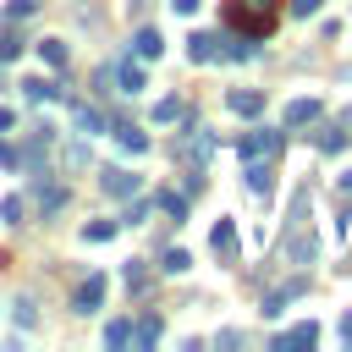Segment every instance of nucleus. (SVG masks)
Wrapping results in <instances>:
<instances>
[{"instance_id": "obj_1", "label": "nucleus", "mask_w": 352, "mask_h": 352, "mask_svg": "<svg viewBox=\"0 0 352 352\" xmlns=\"http://www.w3.org/2000/svg\"><path fill=\"white\" fill-rule=\"evenodd\" d=\"M308 204H314V187H297V198H292V220H286V242H280V264H292V270H308L314 253H319Z\"/></svg>"}, {"instance_id": "obj_2", "label": "nucleus", "mask_w": 352, "mask_h": 352, "mask_svg": "<svg viewBox=\"0 0 352 352\" xmlns=\"http://www.w3.org/2000/svg\"><path fill=\"white\" fill-rule=\"evenodd\" d=\"M226 22H231L242 38H270L275 22H280V0H231V6H226Z\"/></svg>"}, {"instance_id": "obj_3", "label": "nucleus", "mask_w": 352, "mask_h": 352, "mask_svg": "<svg viewBox=\"0 0 352 352\" xmlns=\"http://www.w3.org/2000/svg\"><path fill=\"white\" fill-rule=\"evenodd\" d=\"M280 148H286V126H280V132L253 126V132H242V143H236V154H242V160H275Z\"/></svg>"}, {"instance_id": "obj_4", "label": "nucleus", "mask_w": 352, "mask_h": 352, "mask_svg": "<svg viewBox=\"0 0 352 352\" xmlns=\"http://www.w3.org/2000/svg\"><path fill=\"white\" fill-rule=\"evenodd\" d=\"M99 187H104V198H138V192H143V176L126 170V165H110V170L99 176Z\"/></svg>"}, {"instance_id": "obj_5", "label": "nucleus", "mask_w": 352, "mask_h": 352, "mask_svg": "<svg viewBox=\"0 0 352 352\" xmlns=\"http://www.w3.org/2000/svg\"><path fill=\"white\" fill-rule=\"evenodd\" d=\"M209 154H214V138H209V126H204V121H192V126H187V138H182V160H198V165H204Z\"/></svg>"}, {"instance_id": "obj_6", "label": "nucleus", "mask_w": 352, "mask_h": 352, "mask_svg": "<svg viewBox=\"0 0 352 352\" xmlns=\"http://www.w3.org/2000/svg\"><path fill=\"white\" fill-rule=\"evenodd\" d=\"M220 44H226L220 33H192L187 38V60L192 66H209V60H220Z\"/></svg>"}, {"instance_id": "obj_7", "label": "nucleus", "mask_w": 352, "mask_h": 352, "mask_svg": "<svg viewBox=\"0 0 352 352\" xmlns=\"http://www.w3.org/2000/svg\"><path fill=\"white\" fill-rule=\"evenodd\" d=\"M242 176H248V192L264 198L270 182H275V160H242Z\"/></svg>"}, {"instance_id": "obj_8", "label": "nucleus", "mask_w": 352, "mask_h": 352, "mask_svg": "<svg viewBox=\"0 0 352 352\" xmlns=\"http://www.w3.org/2000/svg\"><path fill=\"white\" fill-rule=\"evenodd\" d=\"M302 292H308V275H292L286 286H275V292L264 297V314H286V302H297Z\"/></svg>"}, {"instance_id": "obj_9", "label": "nucleus", "mask_w": 352, "mask_h": 352, "mask_svg": "<svg viewBox=\"0 0 352 352\" xmlns=\"http://www.w3.org/2000/svg\"><path fill=\"white\" fill-rule=\"evenodd\" d=\"M314 341H319V324L308 319V324H292V330H280L270 346H275V352H297V346H314Z\"/></svg>"}, {"instance_id": "obj_10", "label": "nucleus", "mask_w": 352, "mask_h": 352, "mask_svg": "<svg viewBox=\"0 0 352 352\" xmlns=\"http://www.w3.org/2000/svg\"><path fill=\"white\" fill-rule=\"evenodd\" d=\"M226 104H231V116L253 121V116L264 110V94H258V88H231V94H226Z\"/></svg>"}, {"instance_id": "obj_11", "label": "nucleus", "mask_w": 352, "mask_h": 352, "mask_svg": "<svg viewBox=\"0 0 352 352\" xmlns=\"http://www.w3.org/2000/svg\"><path fill=\"white\" fill-rule=\"evenodd\" d=\"M319 110H324L319 99H292V104H286V116H280V126H286V132H297V126L319 121Z\"/></svg>"}, {"instance_id": "obj_12", "label": "nucleus", "mask_w": 352, "mask_h": 352, "mask_svg": "<svg viewBox=\"0 0 352 352\" xmlns=\"http://www.w3.org/2000/svg\"><path fill=\"white\" fill-rule=\"evenodd\" d=\"M33 182H38V209H44V214H55V209L66 204V182L44 176V170H33Z\"/></svg>"}, {"instance_id": "obj_13", "label": "nucleus", "mask_w": 352, "mask_h": 352, "mask_svg": "<svg viewBox=\"0 0 352 352\" xmlns=\"http://www.w3.org/2000/svg\"><path fill=\"white\" fill-rule=\"evenodd\" d=\"M104 286H110L104 275H88V280L77 286V297H72V308H77V314H94V308L104 302Z\"/></svg>"}, {"instance_id": "obj_14", "label": "nucleus", "mask_w": 352, "mask_h": 352, "mask_svg": "<svg viewBox=\"0 0 352 352\" xmlns=\"http://www.w3.org/2000/svg\"><path fill=\"white\" fill-rule=\"evenodd\" d=\"M209 248H214V258H236V226L231 220H214V231H209Z\"/></svg>"}, {"instance_id": "obj_15", "label": "nucleus", "mask_w": 352, "mask_h": 352, "mask_svg": "<svg viewBox=\"0 0 352 352\" xmlns=\"http://www.w3.org/2000/svg\"><path fill=\"white\" fill-rule=\"evenodd\" d=\"M132 55H138V60H160V55H165V38H160V28H138V38H132Z\"/></svg>"}, {"instance_id": "obj_16", "label": "nucleus", "mask_w": 352, "mask_h": 352, "mask_svg": "<svg viewBox=\"0 0 352 352\" xmlns=\"http://www.w3.org/2000/svg\"><path fill=\"white\" fill-rule=\"evenodd\" d=\"M110 77H116V88H121V94H143V66H138V60H116V66H110Z\"/></svg>"}, {"instance_id": "obj_17", "label": "nucleus", "mask_w": 352, "mask_h": 352, "mask_svg": "<svg viewBox=\"0 0 352 352\" xmlns=\"http://www.w3.org/2000/svg\"><path fill=\"white\" fill-rule=\"evenodd\" d=\"M22 99H33V104H50V99H60V88H55L50 77H22Z\"/></svg>"}, {"instance_id": "obj_18", "label": "nucleus", "mask_w": 352, "mask_h": 352, "mask_svg": "<svg viewBox=\"0 0 352 352\" xmlns=\"http://www.w3.org/2000/svg\"><path fill=\"white\" fill-rule=\"evenodd\" d=\"M160 336H165V324H160V314H143V319L132 324V341H138V346H154Z\"/></svg>"}, {"instance_id": "obj_19", "label": "nucleus", "mask_w": 352, "mask_h": 352, "mask_svg": "<svg viewBox=\"0 0 352 352\" xmlns=\"http://www.w3.org/2000/svg\"><path fill=\"white\" fill-rule=\"evenodd\" d=\"M104 346H110V352L132 346V319H110V324H104Z\"/></svg>"}, {"instance_id": "obj_20", "label": "nucleus", "mask_w": 352, "mask_h": 352, "mask_svg": "<svg viewBox=\"0 0 352 352\" xmlns=\"http://www.w3.org/2000/svg\"><path fill=\"white\" fill-rule=\"evenodd\" d=\"M72 121H77V132H88V138H94V132H104V116H99V110H88V104H72Z\"/></svg>"}, {"instance_id": "obj_21", "label": "nucleus", "mask_w": 352, "mask_h": 352, "mask_svg": "<svg viewBox=\"0 0 352 352\" xmlns=\"http://www.w3.org/2000/svg\"><path fill=\"white\" fill-rule=\"evenodd\" d=\"M116 143H121L126 154H143V148H148V138H143L138 126H126V121H116Z\"/></svg>"}, {"instance_id": "obj_22", "label": "nucleus", "mask_w": 352, "mask_h": 352, "mask_svg": "<svg viewBox=\"0 0 352 352\" xmlns=\"http://www.w3.org/2000/svg\"><path fill=\"white\" fill-rule=\"evenodd\" d=\"M38 55H44V66L66 72V44H60V38H38Z\"/></svg>"}, {"instance_id": "obj_23", "label": "nucleus", "mask_w": 352, "mask_h": 352, "mask_svg": "<svg viewBox=\"0 0 352 352\" xmlns=\"http://www.w3.org/2000/svg\"><path fill=\"white\" fill-rule=\"evenodd\" d=\"M314 143H319V154H341V148H346V132H341V126H324Z\"/></svg>"}, {"instance_id": "obj_24", "label": "nucleus", "mask_w": 352, "mask_h": 352, "mask_svg": "<svg viewBox=\"0 0 352 352\" xmlns=\"http://www.w3.org/2000/svg\"><path fill=\"white\" fill-rule=\"evenodd\" d=\"M22 55V33H16V22H6V33H0V60H16Z\"/></svg>"}, {"instance_id": "obj_25", "label": "nucleus", "mask_w": 352, "mask_h": 352, "mask_svg": "<svg viewBox=\"0 0 352 352\" xmlns=\"http://www.w3.org/2000/svg\"><path fill=\"white\" fill-rule=\"evenodd\" d=\"M154 204H160L170 220H182V214H187V198H182V192H154Z\"/></svg>"}, {"instance_id": "obj_26", "label": "nucleus", "mask_w": 352, "mask_h": 352, "mask_svg": "<svg viewBox=\"0 0 352 352\" xmlns=\"http://www.w3.org/2000/svg\"><path fill=\"white\" fill-rule=\"evenodd\" d=\"M116 236V220H88L82 226V242H110Z\"/></svg>"}, {"instance_id": "obj_27", "label": "nucleus", "mask_w": 352, "mask_h": 352, "mask_svg": "<svg viewBox=\"0 0 352 352\" xmlns=\"http://www.w3.org/2000/svg\"><path fill=\"white\" fill-rule=\"evenodd\" d=\"M187 264H192V258H187V248H165V258H160V270H165V275H182Z\"/></svg>"}, {"instance_id": "obj_28", "label": "nucleus", "mask_w": 352, "mask_h": 352, "mask_svg": "<svg viewBox=\"0 0 352 352\" xmlns=\"http://www.w3.org/2000/svg\"><path fill=\"white\" fill-rule=\"evenodd\" d=\"M182 110H187L182 99H160V104H154V121H182Z\"/></svg>"}, {"instance_id": "obj_29", "label": "nucleus", "mask_w": 352, "mask_h": 352, "mask_svg": "<svg viewBox=\"0 0 352 352\" xmlns=\"http://www.w3.org/2000/svg\"><path fill=\"white\" fill-rule=\"evenodd\" d=\"M60 165H66V170H82V165H88V148H82V143L60 148Z\"/></svg>"}, {"instance_id": "obj_30", "label": "nucleus", "mask_w": 352, "mask_h": 352, "mask_svg": "<svg viewBox=\"0 0 352 352\" xmlns=\"http://www.w3.org/2000/svg\"><path fill=\"white\" fill-rule=\"evenodd\" d=\"M33 11H38V0H11V6H6V22H28Z\"/></svg>"}, {"instance_id": "obj_31", "label": "nucleus", "mask_w": 352, "mask_h": 352, "mask_svg": "<svg viewBox=\"0 0 352 352\" xmlns=\"http://www.w3.org/2000/svg\"><path fill=\"white\" fill-rule=\"evenodd\" d=\"M0 214H6V220H11V226H22V214H28V204H22V198H16V192H11V198H6V204H0Z\"/></svg>"}, {"instance_id": "obj_32", "label": "nucleus", "mask_w": 352, "mask_h": 352, "mask_svg": "<svg viewBox=\"0 0 352 352\" xmlns=\"http://www.w3.org/2000/svg\"><path fill=\"white\" fill-rule=\"evenodd\" d=\"M126 286H132V292H143V286H148V270H143V258H132V264H126Z\"/></svg>"}, {"instance_id": "obj_33", "label": "nucleus", "mask_w": 352, "mask_h": 352, "mask_svg": "<svg viewBox=\"0 0 352 352\" xmlns=\"http://www.w3.org/2000/svg\"><path fill=\"white\" fill-rule=\"evenodd\" d=\"M33 319H38V314H33V302H28V297H16V324H22V330H33Z\"/></svg>"}, {"instance_id": "obj_34", "label": "nucleus", "mask_w": 352, "mask_h": 352, "mask_svg": "<svg viewBox=\"0 0 352 352\" xmlns=\"http://www.w3.org/2000/svg\"><path fill=\"white\" fill-rule=\"evenodd\" d=\"M319 11V0H292V16H314Z\"/></svg>"}, {"instance_id": "obj_35", "label": "nucleus", "mask_w": 352, "mask_h": 352, "mask_svg": "<svg viewBox=\"0 0 352 352\" xmlns=\"http://www.w3.org/2000/svg\"><path fill=\"white\" fill-rule=\"evenodd\" d=\"M170 6H176L182 16H192V11H198V0H170Z\"/></svg>"}, {"instance_id": "obj_36", "label": "nucleus", "mask_w": 352, "mask_h": 352, "mask_svg": "<svg viewBox=\"0 0 352 352\" xmlns=\"http://www.w3.org/2000/svg\"><path fill=\"white\" fill-rule=\"evenodd\" d=\"M341 341L352 346V314H341Z\"/></svg>"}, {"instance_id": "obj_37", "label": "nucleus", "mask_w": 352, "mask_h": 352, "mask_svg": "<svg viewBox=\"0 0 352 352\" xmlns=\"http://www.w3.org/2000/svg\"><path fill=\"white\" fill-rule=\"evenodd\" d=\"M0 126H16V110H6V104H0Z\"/></svg>"}, {"instance_id": "obj_38", "label": "nucleus", "mask_w": 352, "mask_h": 352, "mask_svg": "<svg viewBox=\"0 0 352 352\" xmlns=\"http://www.w3.org/2000/svg\"><path fill=\"white\" fill-rule=\"evenodd\" d=\"M0 165H16V154H11V148H6V143H0Z\"/></svg>"}]
</instances>
